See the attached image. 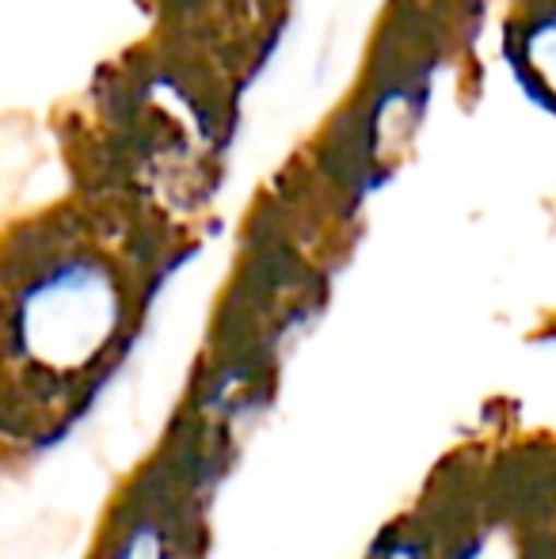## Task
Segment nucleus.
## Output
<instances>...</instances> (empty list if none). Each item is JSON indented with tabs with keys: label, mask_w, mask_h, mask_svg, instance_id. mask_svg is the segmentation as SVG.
I'll use <instances>...</instances> for the list:
<instances>
[]
</instances>
